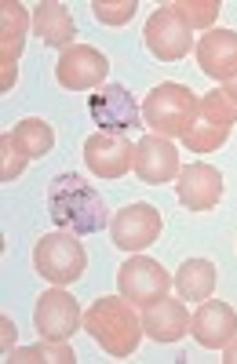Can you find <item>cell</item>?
Listing matches in <instances>:
<instances>
[{
  "instance_id": "obj_11",
  "label": "cell",
  "mask_w": 237,
  "mask_h": 364,
  "mask_svg": "<svg viewBox=\"0 0 237 364\" xmlns=\"http://www.w3.org/2000/svg\"><path fill=\"white\" fill-rule=\"evenodd\" d=\"M132 171L139 175V182L146 186H161V182H175L179 175V149L172 146V139L164 135H142L135 142V164Z\"/></svg>"
},
{
  "instance_id": "obj_6",
  "label": "cell",
  "mask_w": 237,
  "mask_h": 364,
  "mask_svg": "<svg viewBox=\"0 0 237 364\" xmlns=\"http://www.w3.org/2000/svg\"><path fill=\"white\" fill-rule=\"evenodd\" d=\"M33 324L41 331V339H70L73 331L84 328V314L80 302L66 291V288H48L44 295H37L33 306Z\"/></svg>"
},
{
  "instance_id": "obj_17",
  "label": "cell",
  "mask_w": 237,
  "mask_h": 364,
  "mask_svg": "<svg viewBox=\"0 0 237 364\" xmlns=\"http://www.w3.org/2000/svg\"><path fill=\"white\" fill-rule=\"evenodd\" d=\"M33 33L48 48L66 51V48H73L77 26H73V15L58 4V0H44V4H37V11H33Z\"/></svg>"
},
{
  "instance_id": "obj_9",
  "label": "cell",
  "mask_w": 237,
  "mask_h": 364,
  "mask_svg": "<svg viewBox=\"0 0 237 364\" xmlns=\"http://www.w3.org/2000/svg\"><path fill=\"white\" fill-rule=\"evenodd\" d=\"M110 237L121 252H142L161 237V211L154 204H128L110 219Z\"/></svg>"
},
{
  "instance_id": "obj_27",
  "label": "cell",
  "mask_w": 237,
  "mask_h": 364,
  "mask_svg": "<svg viewBox=\"0 0 237 364\" xmlns=\"http://www.w3.org/2000/svg\"><path fill=\"white\" fill-rule=\"evenodd\" d=\"M15 77H19V66H15V63H4V58H0V87L11 91V87H15Z\"/></svg>"
},
{
  "instance_id": "obj_15",
  "label": "cell",
  "mask_w": 237,
  "mask_h": 364,
  "mask_svg": "<svg viewBox=\"0 0 237 364\" xmlns=\"http://www.w3.org/2000/svg\"><path fill=\"white\" fill-rule=\"evenodd\" d=\"M194 55H197V66L204 77H216L223 84L237 77V33L233 29H209L204 37H197Z\"/></svg>"
},
{
  "instance_id": "obj_19",
  "label": "cell",
  "mask_w": 237,
  "mask_h": 364,
  "mask_svg": "<svg viewBox=\"0 0 237 364\" xmlns=\"http://www.w3.org/2000/svg\"><path fill=\"white\" fill-rule=\"evenodd\" d=\"M172 284H175V291H179V299L204 302L216 291V266L209 259H186L179 266V273L172 277Z\"/></svg>"
},
{
  "instance_id": "obj_24",
  "label": "cell",
  "mask_w": 237,
  "mask_h": 364,
  "mask_svg": "<svg viewBox=\"0 0 237 364\" xmlns=\"http://www.w3.org/2000/svg\"><path fill=\"white\" fill-rule=\"evenodd\" d=\"M29 157L11 142V135H0V182H15L26 171Z\"/></svg>"
},
{
  "instance_id": "obj_21",
  "label": "cell",
  "mask_w": 237,
  "mask_h": 364,
  "mask_svg": "<svg viewBox=\"0 0 237 364\" xmlns=\"http://www.w3.org/2000/svg\"><path fill=\"white\" fill-rule=\"evenodd\" d=\"M226 139H230V128L219 124V120H212L209 113L197 109L194 124H190L186 135H183V146L190 149V154H216V149H219Z\"/></svg>"
},
{
  "instance_id": "obj_14",
  "label": "cell",
  "mask_w": 237,
  "mask_h": 364,
  "mask_svg": "<svg viewBox=\"0 0 237 364\" xmlns=\"http://www.w3.org/2000/svg\"><path fill=\"white\" fill-rule=\"evenodd\" d=\"M190 336L201 346H209V350H223L237 336V314H233V306H226V302H219V299L197 302V310L190 314Z\"/></svg>"
},
{
  "instance_id": "obj_22",
  "label": "cell",
  "mask_w": 237,
  "mask_h": 364,
  "mask_svg": "<svg viewBox=\"0 0 237 364\" xmlns=\"http://www.w3.org/2000/svg\"><path fill=\"white\" fill-rule=\"evenodd\" d=\"M8 360L11 364H44V360H51V364H73L77 353H73L70 339H44L41 346H15L8 353Z\"/></svg>"
},
{
  "instance_id": "obj_18",
  "label": "cell",
  "mask_w": 237,
  "mask_h": 364,
  "mask_svg": "<svg viewBox=\"0 0 237 364\" xmlns=\"http://www.w3.org/2000/svg\"><path fill=\"white\" fill-rule=\"evenodd\" d=\"M29 29H33L29 11L19 0H4V4H0V58H4V63H19Z\"/></svg>"
},
{
  "instance_id": "obj_13",
  "label": "cell",
  "mask_w": 237,
  "mask_h": 364,
  "mask_svg": "<svg viewBox=\"0 0 237 364\" xmlns=\"http://www.w3.org/2000/svg\"><path fill=\"white\" fill-rule=\"evenodd\" d=\"M175 197L186 211H212L223 197V171L212 164H186L175 175Z\"/></svg>"
},
{
  "instance_id": "obj_16",
  "label": "cell",
  "mask_w": 237,
  "mask_h": 364,
  "mask_svg": "<svg viewBox=\"0 0 237 364\" xmlns=\"http://www.w3.org/2000/svg\"><path fill=\"white\" fill-rule=\"evenodd\" d=\"M142 331L154 343H179L190 331V314L183 306V299H157L150 306H142Z\"/></svg>"
},
{
  "instance_id": "obj_29",
  "label": "cell",
  "mask_w": 237,
  "mask_h": 364,
  "mask_svg": "<svg viewBox=\"0 0 237 364\" xmlns=\"http://www.w3.org/2000/svg\"><path fill=\"white\" fill-rule=\"evenodd\" d=\"M223 91H226V95L237 102V77H233V80H226V84H223Z\"/></svg>"
},
{
  "instance_id": "obj_3",
  "label": "cell",
  "mask_w": 237,
  "mask_h": 364,
  "mask_svg": "<svg viewBox=\"0 0 237 364\" xmlns=\"http://www.w3.org/2000/svg\"><path fill=\"white\" fill-rule=\"evenodd\" d=\"M197 95L186 87V84H157L150 95L142 102V120L150 135H164V139H175V135H186V128L194 124L197 117Z\"/></svg>"
},
{
  "instance_id": "obj_25",
  "label": "cell",
  "mask_w": 237,
  "mask_h": 364,
  "mask_svg": "<svg viewBox=\"0 0 237 364\" xmlns=\"http://www.w3.org/2000/svg\"><path fill=\"white\" fill-rule=\"evenodd\" d=\"M135 8H139L135 0H95V4H92V11H95V18L102 26H125V22H132Z\"/></svg>"
},
{
  "instance_id": "obj_1",
  "label": "cell",
  "mask_w": 237,
  "mask_h": 364,
  "mask_svg": "<svg viewBox=\"0 0 237 364\" xmlns=\"http://www.w3.org/2000/svg\"><path fill=\"white\" fill-rule=\"evenodd\" d=\"M48 215L58 230H70L77 237L88 233H99L110 226V208L99 197V190L92 186L88 178L66 171V175H55L51 186H48Z\"/></svg>"
},
{
  "instance_id": "obj_2",
  "label": "cell",
  "mask_w": 237,
  "mask_h": 364,
  "mask_svg": "<svg viewBox=\"0 0 237 364\" xmlns=\"http://www.w3.org/2000/svg\"><path fill=\"white\" fill-rule=\"evenodd\" d=\"M84 331L92 336L110 357H132L139 350L142 331V317L135 314V302H128L125 295H106L95 299L84 310Z\"/></svg>"
},
{
  "instance_id": "obj_26",
  "label": "cell",
  "mask_w": 237,
  "mask_h": 364,
  "mask_svg": "<svg viewBox=\"0 0 237 364\" xmlns=\"http://www.w3.org/2000/svg\"><path fill=\"white\" fill-rule=\"evenodd\" d=\"M0 346H4V357L15 350V321L11 317H0Z\"/></svg>"
},
{
  "instance_id": "obj_12",
  "label": "cell",
  "mask_w": 237,
  "mask_h": 364,
  "mask_svg": "<svg viewBox=\"0 0 237 364\" xmlns=\"http://www.w3.org/2000/svg\"><path fill=\"white\" fill-rule=\"evenodd\" d=\"M84 164L99 178H125L135 164V142H128L125 135H92L84 142Z\"/></svg>"
},
{
  "instance_id": "obj_8",
  "label": "cell",
  "mask_w": 237,
  "mask_h": 364,
  "mask_svg": "<svg viewBox=\"0 0 237 364\" xmlns=\"http://www.w3.org/2000/svg\"><path fill=\"white\" fill-rule=\"evenodd\" d=\"M142 41L161 63H179L183 55L194 51V29L164 4V8H157L150 15V22H146V29H142Z\"/></svg>"
},
{
  "instance_id": "obj_7",
  "label": "cell",
  "mask_w": 237,
  "mask_h": 364,
  "mask_svg": "<svg viewBox=\"0 0 237 364\" xmlns=\"http://www.w3.org/2000/svg\"><path fill=\"white\" fill-rule=\"evenodd\" d=\"M88 113L99 124V132L106 135H125L132 128H139V117H142V106L132 99V91L121 87V84H102L92 102H88Z\"/></svg>"
},
{
  "instance_id": "obj_23",
  "label": "cell",
  "mask_w": 237,
  "mask_h": 364,
  "mask_svg": "<svg viewBox=\"0 0 237 364\" xmlns=\"http://www.w3.org/2000/svg\"><path fill=\"white\" fill-rule=\"evenodd\" d=\"M168 8L179 15L190 29H204V33H209L223 4L219 0H175V4H168Z\"/></svg>"
},
{
  "instance_id": "obj_10",
  "label": "cell",
  "mask_w": 237,
  "mask_h": 364,
  "mask_svg": "<svg viewBox=\"0 0 237 364\" xmlns=\"http://www.w3.org/2000/svg\"><path fill=\"white\" fill-rule=\"evenodd\" d=\"M106 73H110L106 55L95 51V48H88V44L66 48L63 55H58V63H55V80L63 84L66 91H92V87H102Z\"/></svg>"
},
{
  "instance_id": "obj_20",
  "label": "cell",
  "mask_w": 237,
  "mask_h": 364,
  "mask_svg": "<svg viewBox=\"0 0 237 364\" xmlns=\"http://www.w3.org/2000/svg\"><path fill=\"white\" fill-rule=\"evenodd\" d=\"M11 142L22 149L29 161H41V157L51 154L55 132H51L48 120H41V117H26V120H19V124L11 128Z\"/></svg>"
},
{
  "instance_id": "obj_4",
  "label": "cell",
  "mask_w": 237,
  "mask_h": 364,
  "mask_svg": "<svg viewBox=\"0 0 237 364\" xmlns=\"http://www.w3.org/2000/svg\"><path fill=\"white\" fill-rule=\"evenodd\" d=\"M33 269L58 288L80 281L88 269V255H84V245L77 240V233H70V230L44 233L33 248Z\"/></svg>"
},
{
  "instance_id": "obj_28",
  "label": "cell",
  "mask_w": 237,
  "mask_h": 364,
  "mask_svg": "<svg viewBox=\"0 0 237 364\" xmlns=\"http://www.w3.org/2000/svg\"><path fill=\"white\" fill-rule=\"evenodd\" d=\"M223 364H237V336L223 346Z\"/></svg>"
},
{
  "instance_id": "obj_5",
  "label": "cell",
  "mask_w": 237,
  "mask_h": 364,
  "mask_svg": "<svg viewBox=\"0 0 237 364\" xmlns=\"http://www.w3.org/2000/svg\"><path fill=\"white\" fill-rule=\"evenodd\" d=\"M117 288H121V295L128 302H135V306H150V302L168 295L172 277H168V269L157 259L132 255L121 269H117Z\"/></svg>"
}]
</instances>
